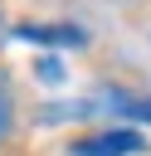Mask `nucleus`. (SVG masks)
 Returning a JSON list of instances; mask_svg holds the SVG:
<instances>
[{
  "instance_id": "obj_1",
  "label": "nucleus",
  "mask_w": 151,
  "mask_h": 156,
  "mask_svg": "<svg viewBox=\"0 0 151 156\" xmlns=\"http://www.w3.org/2000/svg\"><path fill=\"white\" fill-rule=\"evenodd\" d=\"M141 146H146L141 132H132V127H107V132H97V136L73 141L68 156H136Z\"/></svg>"
},
{
  "instance_id": "obj_2",
  "label": "nucleus",
  "mask_w": 151,
  "mask_h": 156,
  "mask_svg": "<svg viewBox=\"0 0 151 156\" xmlns=\"http://www.w3.org/2000/svg\"><path fill=\"white\" fill-rule=\"evenodd\" d=\"M10 34L19 44H39V49H88V29H78V24H15Z\"/></svg>"
},
{
  "instance_id": "obj_3",
  "label": "nucleus",
  "mask_w": 151,
  "mask_h": 156,
  "mask_svg": "<svg viewBox=\"0 0 151 156\" xmlns=\"http://www.w3.org/2000/svg\"><path fill=\"white\" fill-rule=\"evenodd\" d=\"M10 127H15V98H10V88H5V78H0V141L10 136Z\"/></svg>"
},
{
  "instance_id": "obj_4",
  "label": "nucleus",
  "mask_w": 151,
  "mask_h": 156,
  "mask_svg": "<svg viewBox=\"0 0 151 156\" xmlns=\"http://www.w3.org/2000/svg\"><path fill=\"white\" fill-rule=\"evenodd\" d=\"M34 73H39V83H49V88H58V83H63V78H68V73H63V63H58V58H39V68H34Z\"/></svg>"
},
{
  "instance_id": "obj_5",
  "label": "nucleus",
  "mask_w": 151,
  "mask_h": 156,
  "mask_svg": "<svg viewBox=\"0 0 151 156\" xmlns=\"http://www.w3.org/2000/svg\"><path fill=\"white\" fill-rule=\"evenodd\" d=\"M141 122H151V102H141Z\"/></svg>"
}]
</instances>
